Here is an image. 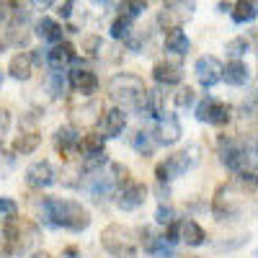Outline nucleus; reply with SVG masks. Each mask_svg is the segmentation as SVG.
I'll use <instances>...</instances> for the list:
<instances>
[{
	"instance_id": "obj_2",
	"label": "nucleus",
	"mask_w": 258,
	"mask_h": 258,
	"mask_svg": "<svg viewBox=\"0 0 258 258\" xmlns=\"http://www.w3.org/2000/svg\"><path fill=\"white\" fill-rule=\"evenodd\" d=\"M145 93V80L135 73H119L109 80V98L121 111H142Z\"/></svg>"
},
{
	"instance_id": "obj_28",
	"label": "nucleus",
	"mask_w": 258,
	"mask_h": 258,
	"mask_svg": "<svg viewBox=\"0 0 258 258\" xmlns=\"http://www.w3.org/2000/svg\"><path fill=\"white\" fill-rule=\"evenodd\" d=\"M132 147L137 150L140 155L150 158V155H153V150H155V142H153V137H150L147 132H142V129H140V132L132 135Z\"/></svg>"
},
{
	"instance_id": "obj_35",
	"label": "nucleus",
	"mask_w": 258,
	"mask_h": 258,
	"mask_svg": "<svg viewBox=\"0 0 258 258\" xmlns=\"http://www.w3.org/2000/svg\"><path fill=\"white\" fill-rule=\"evenodd\" d=\"M83 52L88 54V57H96L98 52H103V39L96 36V34L93 36H85L83 39Z\"/></svg>"
},
{
	"instance_id": "obj_32",
	"label": "nucleus",
	"mask_w": 258,
	"mask_h": 258,
	"mask_svg": "<svg viewBox=\"0 0 258 258\" xmlns=\"http://www.w3.org/2000/svg\"><path fill=\"white\" fill-rule=\"evenodd\" d=\"M109 31H111L114 39H126L129 34H132V21L119 16V18H114V24L109 26Z\"/></svg>"
},
{
	"instance_id": "obj_3",
	"label": "nucleus",
	"mask_w": 258,
	"mask_h": 258,
	"mask_svg": "<svg viewBox=\"0 0 258 258\" xmlns=\"http://www.w3.org/2000/svg\"><path fill=\"white\" fill-rule=\"evenodd\" d=\"M245 207V188L240 183H222L217 191H214L212 199V214L220 222L225 220H235Z\"/></svg>"
},
{
	"instance_id": "obj_41",
	"label": "nucleus",
	"mask_w": 258,
	"mask_h": 258,
	"mask_svg": "<svg viewBox=\"0 0 258 258\" xmlns=\"http://www.w3.org/2000/svg\"><path fill=\"white\" fill-rule=\"evenodd\" d=\"M31 258H52V255L44 253V250H36V253H31Z\"/></svg>"
},
{
	"instance_id": "obj_17",
	"label": "nucleus",
	"mask_w": 258,
	"mask_h": 258,
	"mask_svg": "<svg viewBox=\"0 0 258 258\" xmlns=\"http://www.w3.org/2000/svg\"><path fill=\"white\" fill-rule=\"evenodd\" d=\"M34 31H36V36H39L41 41H49V44H57V41H62V34H64L62 24H59V21H54V18H49V16H41V18L36 21Z\"/></svg>"
},
{
	"instance_id": "obj_36",
	"label": "nucleus",
	"mask_w": 258,
	"mask_h": 258,
	"mask_svg": "<svg viewBox=\"0 0 258 258\" xmlns=\"http://www.w3.org/2000/svg\"><path fill=\"white\" fill-rule=\"evenodd\" d=\"M173 101H176V106L178 109H188V106H194V101H197V93H194V88H181L176 96H173Z\"/></svg>"
},
{
	"instance_id": "obj_26",
	"label": "nucleus",
	"mask_w": 258,
	"mask_h": 258,
	"mask_svg": "<svg viewBox=\"0 0 258 258\" xmlns=\"http://www.w3.org/2000/svg\"><path fill=\"white\" fill-rule=\"evenodd\" d=\"M6 44L26 47V44H29V31L21 26V24H8V26H6Z\"/></svg>"
},
{
	"instance_id": "obj_27",
	"label": "nucleus",
	"mask_w": 258,
	"mask_h": 258,
	"mask_svg": "<svg viewBox=\"0 0 258 258\" xmlns=\"http://www.w3.org/2000/svg\"><path fill=\"white\" fill-rule=\"evenodd\" d=\"M145 11H147L145 0H121V6H119V16H121V18H129V21L140 18Z\"/></svg>"
},
{
	"instance_id": "obj_31",
	"label": "nucleus",
	"mask_w": 258,
	"mask_h": 258,
	"mask_svg": "<svg viewBox=\"0 0 258 258\" xmlns=\"http://www.w3.org/2000/svg\"><path fill=\"white\" fill-rule=\"evenodd\" d=\"M248 49H250V41L245 36H238V39H230L227 41V54L232 59H240L243 54H248Z\"/></svg>"
},
{
	"instance_id": "obj_21",
	"label": "nucleus",
	"mask_w": 258,
	"mask_h": 258,
	"mask_svg": "<svg viewBox=\"0 0 258 258\" xmlns=\"http://www.w3.org/2000/svg\"><path fill=\"white\" fill-rule=\"evenodd\" d=\"M165 49L170 52V54H188V49H191V41H188V36H186V31L181 29V26H176V29H168V34H165Z\"/></svg>"
},
{
	"instance_id": "obj_29",
	"label": "nucleus",
	"mask_w": 258,
	"mask_h": 258,
	"mask_svg": "<svg viewBox=\"0 0 258 258\" xmlns=\"http://www.w3.org/2000/svg\"><path fill=\"white\" fill-rule=\"evenodd\" d=\"M47 88H49V96H52V98L64 96V91H68V78H64V73H62V70H54V73L49 75Z\"/></svg>"
},
{
	"instance_id": "obj_4",
	"label": "nucleus",
	"mask_w": 258,
	"mask_h": 258,
	"mask_svg": "<svg viewBox=\"0 0 258 258\" xmlns=\"http://www.w3.org/2000/svg\"><path fill=\"white\" fill-rule=\"evenodd\" d=\"M101 245L109 250L114 258H137V250H140L135 230H129L124 225H116V222L109 225V227H103Z\"/></svg>"
},
{
	"instance_id": "obj_9",
	"label": "nucleus",
	"mask_w": 258,
	"mask_h": 258,
	"mask_svg": "<svg viewBox=\"0 0 258 258\" xmlns=\"http://www.w3.org/2000/svg\"><path fill=\"white\" fill-rule=\"evenodd\" d=\"M194 73H197V78L204 88H214L222 80V62L214 54H204L194 62Z\"/></svg>"
},
{
	"instance_id": "obj_5",
	"label": "nucleus",
	"mask_w": 258,
	"mask_h": 258,
	"mask_svg": "<svg viewBox=\"0 0 258 258\" xmlns=\"http://www.w3.org/2000/svg\"><path fill=\"white\" fill-rule=\"evenodd\" d=\"M253 155H248V147L240 145L238 140L232 137H220V160L227 170L232 173H243L248 170V163H250Z\"/></svg>"
},
{
	"instance_id": "obj_6",
	"label": "nucleus",
	"mask_w": 258,
	"mask_h": 258,
	"mask_svg": "<svg viewBox=\"0 0 258 258\" xmlns=\"http://www.w3.org/2000/svg\"><path fill=\"white\" fill-rule=\"evenodd\" d=\"M194 158L188 150H181V153H173V155H168L163 163H158L155 168V176H158V183H165V181H173L178 176H183L186 170L191 168Z\"/></svg>"
},
{
	"instance_id": "obj_15",
	"label": "nucleus",
	"mask_w": 258,
	"mask_h": 258,
	"mask_svg": "<svg viewBox=\"0 0 258 258\" xmlns=\"http://www.w3.org/2000/svg\"><path fill=\"white\" fill-rule=\"evenodd\" d=\"M178 240H183L191 248H199L207 243V232L197 220H181L178 222Z\"/></svg>"
},
{
	"instance_id": "obj_24",
	"label": "nucleus",
	"mask_w": 258,
	"mask_h": 258,
	"mask_svg": "<svg viewBox=\"0 0 258 258\" xmlns=\"http://www.w3.org/2000/svg\"><path fill=\"white\" fill-rule=\"evenodd\" d=\"M39 145H41V135L39 132H24V135H18L13 140L11 150H13V155H31Z\"/></svg>"
},
{
	"instance_id": "obj_25",
	"label": "nucleus",
	"mask_w": 258,
	"mask_h": 258,
	"mask_svg": "<svg viewBox=\"0 0 258 258\" xmlns=\"http://www.w3.org/2000/svg\"><path fill=\"white\" fill-rule=\"evenodd\" d=\"M78 150L83 155H96V153H106V137L98 135V132H91V135H83L80 137V145Z\"/></svg>"
},
{
	"instance_id": "obj_7",
	"label": "nucleus",
	"mask_w": 258,
	"mask_h": 258,
	"mask_svg": "<svg viewBox=\"0 0 258 258\" xmlns=\"http://www.w3.org/2000/svg\"><path fill=\"white\" fill-rule=\"evenodd\" d=\"M232 116V109L225 103V101H217L207 96L199 106H197V119L199 121H207V124H214V126H225Z\"/></svg>"
},
{
	"instance_id": "obj_34",
	"label": "nucleus",
	"mask_w": 258,
	"mask_h": 258,
	"mask_svg": "<svg viewBox=\"0 0 258 258\" xmlns=\"http://www.w3.org/2000/svg\"><path fill=\"white\" fill-rule=\"evenodd\" d=\"M150 255H153V258H176V250H173V245H170V243H165L163 238H158V243L150 248Z\"/></svg>"
},
{
	"instance_id": "obj_23",
	"label": "nucleus",
	"mask_w": 258,
	"mask_h": 258,
	"mask_svg": "<svg viewBox=\"0 0 258 258\" xmlns=\"http://www.w3.org/2000/svg\"><path fill=\"white\" fill-rule=\"evenodd\" d=\"M255 8H258L255 0H235L230 16L235 24H250V21H255Z\"/></svg>"
},
{
	"instance_id": "obj_18",
	"label": "nucleus",
	"mask_w": 258,
	"mask_h": 258,
	"mask_svg": "<svg viewBox=\"0 0 258 258\" xmlns=\"http://www.w3.org/2000/svg\"><path fill=\"white\" fill-rule=\"evenodd\" d=\"M250 78V70L248 64L240 62V59H230L227 64H222V80L227 85H245Z\"/></svg>"
},
{
	"instance_id": "obj_8",
	"label": "nucleus",
	"mask_w": 258,
	"mask_h": 258,
	"mask_svg": "<svg viewBox=\"0 0 258 258\" xmlns=\"http://www.w3.org/2000/svg\"><path fill=\"white\" fill-rule=\"evenodd\" d=\"M145 199H147V186L145 183H137V181H126L116 191V207L124 209V212L140 209L145 204Z\"/></svg>"
},
{
	"instance_id": "obj_33",
	"label": "nucleus",
	"mask_w": 258,
	"mask_h": 258,
	"mask_svg": "<svg viewBox=\"0 0 258 258\" xmlns=\"http://www.w3.org/2000/svg\"><path fill=\"white\" fill-rule=\"evenodd\" d=\"M18 220V204L13 199H0V222H13Z\"/></svg>"
},
{
	"instance_id": "obj_22",
	"label": "nucleus",
	"mask_w": 258,
	"mask_h": 258,
	"mask_svg": "<svg viewBox=\"0 0 258 258\" xmlns=\"http://www.w3.org/2000/svg\"><path fill=\"white\" fill-rule=\"evenodd\" d=\"M142 111H147V116H153V119H160L165 114V91L163 88H147Z\"/></svg>"
},
{
	"instance_id": "obj_20",
	"label": "nucleus",
	"mask_w": 258,
	"mask_h": 258,
	"mask_svg": "<svg viewBox=\"0 0 258 258\" xmlns=\"http://www.w3.org/2000/svg\"><path fill=\"white\" fill-rule=\"evenodd\" d=\"M31 70H34V62H31V57L26 52L13 54L11 62H8V75L13 80H29L31 78Z\"/></svg>"
},
{
	"instance_id": "obj_48",
	"label": "nucleus",
	"mask_w": 258,
	"mask_h": 258,
	"mask_svg": "<svg viewBox=\"0 0 258 258\" xmlns=\"http://www.w3.org/2000/svg\"><path fill=\"white\" fill-rule=\"evenodd\" d=\"M0 147H3V145H0Z\"/></svg>"
},
{
	"instance_id": "obj_16",
	"label": "nucleus",
	"mask_w": 258,
	"mask_h": 258,
	"mask_svg": "<svg viewBox=\"0 0 258 258\" xmlns=\"http://www.w3.org/2000/svg\"><path fill=\"white\" fill-rule=\"evenodd\" d=\"M101 126H103V137H119L124 132V126H126V111L121 109H109L103 116H101Z\"/></svg>"
},
{
	"instance_id": "obj_10",
	"label": "nucleus",
	"mask_w": 258,
	"mask_h": 258,
	"mask_svg": "<svg viewBox=\"0 0 258 258\" xmlns=\"http://www.w3.org/2000/svg\"><path fill=\"white\" fill-rule=\"evenodd\" d=\"M57 181V170L49 160H36L26 168V183L31 188H47Z\"/></svg>"
},
{
	"instance_id": "obj_42",
	"label": "nucleus",
	"mask_w": 258,
	"mask_h": 258,
	"mask_svg": "<svg viewBox=\"0 0 258 258\" xmlns=\"http://www.w3.org/2000/svg\"><path fill=\"white\" fill-rule=\"evenodd\" d=\"M91 3H93V6H98V8H103V6H109L111 0H91Z\"/></svg>"
},
{
	"instance_id": "obj_44",
	"label": "nucleus",
	"mask_w": 258,
	"mask_h": 258,
	"mask_svg": "<svg viewBox=\"0 0 258 258\" xmlns=\"http://www.w3.org/2000/svg\"><path fill=\"white\" fill-rule=\"evenodd\" d=\"M64 255H68V258H75V255H78V248H68V250H64Z\"/></svg>"
},
{
	"instance_id": "obj_45",
	"label": "nucleus",
	"mask_w": 258,
	"mask_h": 258,
	"mask_svg": "<svg viewBox=\"0 0 258 258\" xmlns=\"http://www.w3.org/2000/svg\"><path fill=\"white\" fill-rule=\"evenodd\" d=\"M6 47H8V44H6V41H3V39H0V54H3V52H6Z\"/></svg>"
},
{
	"instance_id": "obj_39",
	"label": "nucleus",
	"mask_w": 258,
	"mask_h": 258,
	"mask_svg": "<svg viewBox=\"0 0 258 258\" xmlns=\"http://www.w3.org/2000/svg\"><path fill=\"white\" fill-rule=\"evenodd\" d=\"M70 13H73V0H64V3L59 6V16L62 18H70Z\"/></svg>"
},
{
	"instance_id": "obj_12",
	"label": "nucleus",
	"mask_w": 258,
	"mask_h": 258,
	"mask_svg": "<svg viewBox=\"0 0 258 258\" xmlns=\"http://www.w3.org/2000/svg\"><path fill=\"white\" fill-rule=\"evenodd\" d=\"M68 85H70L75 93H80V96H93V93L98 91V78H96L93 70L75 68V70L70 73V78H68Z\"/></svg>"
},
{
	"instance_id": "obj_47",
	"label": "nucleus",
	"mask_w": 258,
	"mask_h": 258,
	"mask_svg": "<svg viewBox=\"0 0 258 258\" xmlns=\"http://www.w3.org/2000/svg\"><path fill=\"white\" fill-rule=\"evenodd\" d=\"M191 258H197V255H191Z\"/></svg>"
},
{
	"instance_id": "obj_46",
	"label": "nucleus",
	"mask_w": 258,
	"mask_h": 258,
	"mask_svg": "<svg viewBox=\"0 0 258 258\" xmlns=\"http://www.w3.org/2000/svg\"><path fill=\"white\" fill-rule=\"evenodd\" d=\"M3 80H6V73H3V70H0V85H3Z\"/></svg>"
},
{
	"instance_id": "obj_38",
	"label": "nucleus",
	"mask_w": 258,
	"mask_h": 258,
	"mask_svg": "<svg viewBox=\"0 0 258 258\" xmlns=\"http://www.w3.org/2000/svg\"><path fill=\"white\" fill-rule=\"evenodd\" d=\"M11 24V8L6 0H0V29H6Z\"/></svg>"
},
{
	"instance_id": "obj_11",
	"label": "nucleus",
	"mask_w": 258,
	"mask_h": 258,
	"mask_svg": "<svg viewBox=\"0 0 258 258\" xmlns=\"http://www.w3.org/2000/svg\"><path fill=\"white\" fill-rule=\"evenodd\" d=\"M181 135H183V129H181V121H178V116L176 114H163L160 119H158V129H155V142H160V145H176L178 140H181Z\"/></svg>"
},
{
	"instance_id": "obj_43",
	"label": "nucleus",
	"mask_w": 258,
	"mask_h": 258,
	"mask_svg": "<svg viewBox=\"0 0 258 258\" xmlns=\"http://www.w3.org/2000/svg\"><path fill=\"white\" fill-rule=\"evenodd\" d=\"M217 8H220V13H227V11H230V8H232V3H220V6H217Z\"/></svg>"
},
{
	"instance_id": "obj_1",
	"label": "nucleus",
	"mask_w": 258,
	"mask_h": 258,
	"mask_svg": "<svg viewBox=\"0 0 258 258\" xmlns=\"http://www.w3.org/2000/svg\"><path fill=\"white\" fill-rule=\"evenodd\" d=\"M41 220L49 227H64V230H73V232H83V230L91 227V212L80 202L47 197L41 202Z\"/></svg>"
},
{
	"instance_id": "obj_13",
	"label": "nucleus",
	"mask_w": 258,
	"mask_h": 258,
	"mask_svg": "<svg viewBox=\"0 0 258 258\" xmlns=\"http://www.w3.org/2000/svg\"><path fill=\"white\" fill-rule=\"evenodd\" d=\"M73 59H75V47L70 41H57V44H52V49L47 52V64L52 70H64Z\"/></svg>"
},
{
	"instance_id": "obj_19",
	"label": "nucleus",
	"mask_w": 258,
	"mask_h": 258,
	"mask_svg": "<svg viewBox=\"0 0 258 258\" xmlns=\"http://www.w3.org/2000/svg\"><path fill=\"white\" fill-rule=\"evenodd\" d=\"M80 145V132L75 126H59L54 132V147L59 150V153H73V150H78Z\"/></svg>"
},
{
	"instance_id": "obj_30",
	"label": "nucleus",
	"mask_w": 258,
	"mask_h": 258,
	"mask_svg": "<svg viewBox=\"0 0 258 258\" xmlns=\"http://www.w3.org/2000/svg\"><path fill=\"white\" fill-rule=\"evenodd\" d=\"M188 13H183V11H178V8H173V6H168L163 13H160V26H165V29H176V26H181V21L186 18Z\"/></svg>"
},
{
	"instance_id": "obj_40",
	"label": "nucleus",
	"mask_w": 258,
	"mask_h": 258,
	"mask_svg": "<svg viewBox=\"0 0 258 258\" xmlns=\"http://www.w3.org/2000/svg\"><path fill=\"white\" fill-rule=\"evenodd\" d=\"M31 3H34V8H39V11H47V8L54 6V0H31Z\"/></svg>"
},
{
	"instance_id": "obj_37",
	"label": "nucleus",
	"mask_w": 258,
	"mask_h": 258,
	"mask_svg": "<svg viewBox=\"0 0 258 258\" xmlns=\"http://www.w3.org/2000/svg\"><path fill=\"white\" fill-rule=\"evenodd\" d=\"M155 222H158V225H170V222H176V212H173V207L160 204L158 212H155Z\"/></svg>"
},
{
	"instance_id": "obj_14",
	"label": "nucleus",
	"mask_w": 258,
	"mask_h": 258,
	"mask_svg": "<svg viewBox=\"0 0 258 258\" xmlns=\"http://www.w3.org/2000/svg\"><path fill=\"white\" fill-rule=\"evenodd\" d=\"M153 78H155L158 85H178L183 80V68L176 64V62L163 59V62H158L153 68Z\"/></svg>"
}]
</instances>
